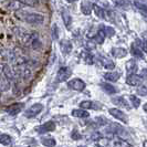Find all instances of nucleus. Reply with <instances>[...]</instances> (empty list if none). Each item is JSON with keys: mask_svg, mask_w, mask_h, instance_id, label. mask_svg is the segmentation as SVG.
Returning <instances> with one entry per match:
<instances>
[{"mask_svg": "<svg viewBox=\"0 0 147 147\" xmlns=\"http://www.w3.org/2000/svg\"><path fill=\"white\" fill-rule=\"evenodd\" d=\"M22 19L27 23L32 24V26H38L42 24L44 21V17L40 13H24L22 16Z\"/></svg>", "mask_w": 147, "mask_h": 147, "instance_id": "obj_1", "label": "nucleus"}, {"mask_svg": "<svg viewBox=\"0 0 147 147\" xmlns=\"http://www.w3.org/2000/svg\"><path fill=\"white\" fill-rule=\"evenodd\" d=\"M43 110V105L40 103H36L33 105H31L28 110L24 112V116L27 118H32L36 117L37 115H39Z\"/></svg>", "mask_w": 147, "mask_h": 147, "instance_id": "obj_2", "label": "nucleus"}, {"mask_svg": "<svg viewBox=\"0 0 147 147\" xmlns=\"http://www.w3.org/2000/svg\"><path fill=\"white\" fill-rule=\"evenodd\" d=\"M37 39H39V33L37 31H32V32H28V33L24 32V34L21 38V42L24 47L30 48L31 44L33 43V41H36Z\"/></svg>", "mask_w": 147, "mask_h": 147, "instance_id": "obj_3", "label": "nucleus"}, {"mask_svg": "<svg viewBox=\"0 0 147 147\" xmlns=\"http://www.w3.org/2000/svg\"><path fill=\"white\" fill-rule=\"evenodd\" d=\"M85 82L82 81L81 79H72L67 82V88L76 91V92H81L85 88Z\"/></svg>", "mask_w": 147, "mask_h": 147, "instance_id": "obj_4", "label": "nucleus"}, {"mask_svg": "<svg viewBox=\"0 0 147 147\" xmlns=\"http://www.w3.org/2000/svg\"><path fill=\"white\" fill-rule=\"evenodd\" d=\"M72 74V71L70 67L67 66H62L60 67L58 73H57V81L58 82H65L67 81V79L71 76Z\"/></svg>", "mask_w": 147, "mask_h": 147, "instance_id": "obj_5", "label": "nucleus"}, {"mask_svg": "<svg viewBox=\"0 0 147 147\" xmlns=\"http://www.w3.org/2000/svg\"><path fill=\"white\" fill-rule=\"evenodd\" d=\"M109 112H110V114L113 117L118 119V121H121L122 123H124V124H127V123H128V117H127V115H126L124 112H122L121 110H118V109H110Z\"/></svg>", "mask_w": 147, "mask_h": 147, "instance_id": "obj_6", "label": "nucleus"}, {"mask_svg": "<svg viewBox=\"0 0 147 147\" xmlns=\"http://www.w3.org/2000/svg\"><path fill=\"white\" fill-rule=\"evenodd\" d=\"M80 107L83 110H101L103 109V105L100 102H94V101H82L80 103Z\"/></svg>", "mask_w": 147, "mask_h": 147, "instance_id": "obj_7", "label": "nucleus"}, {"mask_svg": "<svg viewBox=\"0 0 147 147\" xmlns=\"http://www.w3.org/2000/svg\"><path fill=\"white\" fill-rule=\"evenodd\" d=\"M55 128H57L55 123H54L53 121H49V122L44 123V124H42V125L38 126L36 129H37L38 133H40V134H44V133L53 132V131H55Z\"/></svg>", "mask_w": 147, "mask_h": 147, "instance_id": "obj_8", "label": "nucleus"}, {"mask_svg": "<svg viewBox=\"0 0 147 147\" xmlns=\"http://www.w3.org/2000/svg\"><path fill=\"white\" fill-rule=\"evenodd\" d=\"M23 109H24V103L18 102V103H13L11 104V105H9L6 109V112H7L8 114H10V115H17L20 112H22Z\"/></svg>", "mask_w": 147, "mask_h": 147, "instance_id": "obj_9", "label": "nucleus"}, {"mask_svg": "<svg viewBox=\"0 0 147 147\" xmlns=\"http://www.w3.org/2000/svg\"><path fill=\"white\" fill-rule=\"evenodd\" d=\"M0 67H1V74L7 78L9 81H13L15 80V74H13V69L8 64H0Z\"/></svg>", "mask_w": 147, "mask_h": 147, "instance_id": "obj_10", "label": "nucleus"}, {"mask_svg": "<svg viewBox=\"0 0 147 147\" xmlns=\"http://www.w3.org/2000/svg\"><path fill=\"white\" fill-rule=\"evenodd\" d=\"M143 81L144 80L138 74H128V76L126 78V83L131 86H138L143 83Z\"/></svg>", "mask_w": 147, "mask_h": 147, "instance_id": "obj_11", "label": "nucleus"}, {"mask_svg": "<svg viewBox=\"0 0 147 147\" xmlns=\"http://www.w3.org/2000/svg\"><path fill=\"white\" fill-rule=\"evenodd\" d=\"M110 144L112 145V147H132L131 144H128L125 140H123V138H121L118 136H115L110 142Z\"/></svg>", "mask_w": 147, "mask_h": 147, "instance_id": "obj_12", "label": "nucleus"}, {"mask_svg": "<svg viewBox=\"0 0 147 147\" xmlns=\"http://www.w3.org/2000/svg\"><path fill=\"white\" fill-rule=\"evenodd\" d=\"M112 102L115 104V105L119 106V107H124V109H127V110H128V109H131L129 103L126 101L123 96H116V97H113V98H112Z\"/></svg>", "mask_w": 147, "mask_h": 147, "instance_id": "obj_13", "label": "nucleus"}, {"mask_svg": "<svg viewBox=\"0 0 147 147\" xmlns=\"http://www.w3.org/2000/svg\"><path fill=\"white\" fill-rule=\"evenodd\" d=\"M127 50L124 49V48H112L111 49V54L112 57L114 58H117V59H121V58H124L127 55Z\"/></svg>", "mask_w": 147, "mask_h": 147, "instance_id": "obj_14", "label": "nucleus"}, {"mask_svg": "<svg viewBox=\"0 0 147 147\" xmlns=\"http://www.w3.org/2000/svg\"><path fill=\"white\" fill-rule=\"evenodd\" d=\"M126 71L128 74H136L137 70H138V65L136 63V61L134 59H131L129 61L126 62Z\"/></svg>", "mask_w": 147, "mask_h": 147, "instance_id": "obj_15", "label": "nucleus"}, {"mask_svg": "<svg viewBox=\"0 0 147 147\" xmlns=\"http://www.w3.org/2000/svg\"><path fill=\"white\" fill-rule=\"evenodd\" d=\"M131 54L136 59H144V53L135 42L132 43V45H131Z\"/></svg>", "mask_w": 147, "mask_h": 147, "instance_id": "obj_16", "label": "nucleus"}, {"mask_svg": "<svg viewBox=\"0 0 147 147\" xmlns=\"http://www.w3.org/2000/svg\"><path fill=\"white\" fill-rule=\"evenodd\" d=\"M104 38H105V33H104V26H100V29L97 30V32L95 33V36L93 38L94 42L97 44H103Z\"/></svg>", "mask_w": 147, "mask_h": 147, "instance_id": "obj_17", "label": "nucleus"}, {"mask_svg": "<svg viewBox=\"0 0 147 147\" xmlns=\"http://www.w3.org/2000/svg\"><path fill=\"white\" fill-rule=\"evenodd\" d=\"M60 49L63 54H69L72 51V43L69 40H62L60 41Z\"/></svg>", "mask_w": 147, "mask_h": 147, "instance_id": "obj_18", "label": "nucleus"}, {"mask_svg": "<svg viewBox=\"0 0 147 147\" xmlns=\"http://www.w3.org/2000/svg\"><path fill=\"white\" fill-rule=\"evenodd\" d=\"M100 61H101V64L103 66L104 69H106V70H114V67H115V63H114V61H112L111 59H107V58H105V57H100Z\"/></svg>", "mask_w": 147, "mask_h": 147, "instance_id": "obj_19", "label": "nucleus"}, {"mask_svg": "<svg viewBox=\"0 0 147 147\" xmlns=\"http://www.w3.org/2000/svg\"><path fill=\"white\" fill-rule=\"evenodd\" d=\"M101 88L103 90L105 93H107V94H115V93H117V88H115L114 85H112V83H106V82H103V83H101Z\"/></svg>", "mask_w": 147, "mask_h": 147, "instance_id": "obj_20", "label": "nucleus"}, {"mask_svg": "<svg viewBox=\"0 0 147 147\" xmlns=\"http://www.w3.org/2000/svg\"><path fill=\"white\" fill-rule=\"evenodd\" d=\"M61 16H62V19H63V22H64L65 27L66 28H70L72 26V17L70 15V12L67 10H65V9H62Z\"/></svg>", "mask_w": 147, "mask_h": 147, "instance_id": "obj_21", "label": "nucleus"}, {"mask_svg": "<svg viewBox=\"0 0 147 147\" xmlns=\"http://www.w3.org/2000/svg\"><path fill=\"white\" fill-rule=\"evenodd\" d=\"M23 2H22L21 0H11L10 2H9V5H8V8L10 9V10H12V11H18V10H20L23 8Z\"/></svg>", "mask_w": 147, "mask_h": 147, "instance_id": "obj_22", "label": "nucleus"}, {"mask_svg": "<svg viewBox=\"0 0 147 147\" xmlns=\"http://www.w3.org/2000/svg\"><path fill=\"white\" fill-rule=\"evenodd\" d=\"M103 78L106 80V81L111 82V83H114V82L118 81V79H119V73L118 72H106V73H104Z\"/></svg>", "mask_w": 147, "mask_h": 147, "instance_id": "obj_23", "label": "nucleus"}, {"mask_svg": "<svg viewBox=\"0 0 147 147\" xmlns=\"http://www.w3.org/2000/svg\"><path fill=\"white\" fill-rule=\"evenodd\" d=\"M72 115L74 117L86 118L90 116V113L86 112V110H83V109H74V110H72Z\"/></svg>", "mask_w": 147, "mask_h": 147, "instance_id": "obj_24", "label": "nucleus"}, {"mask_svg": "<svg viewBox=\"0 0 147 147\" xmlns=\"http://www.w3.org/2000/svg\"><path fill=\"white\" fill-rule=\"evenodd\" d=\"M10 88V81L3 75H0V92H6Z\"/></svg>", "mask_w": 147, "mask_h": 147, "instance_id": "obj_25", "label": "nucleus"}, {"mask_svg": "<svg viewBox=\"0 0 147 147\" xmlns=\"http://www.w3.org/2000/svg\"><path fill=\"white\" fill-rule=\"evenodd\" d=\"M81 57H82V59H83V61L86 63V64H93L94 63V58H93V55L88 51H83L82 52V54H81Z\"/></svg>", "mask_w": 147, "mask_h": 147, "instance_id": "obj_26", "label": "nucleus"}, {"mask_svg": "<svg viewBox=\"0 0 147 147\" xmlns=\"http://www.w3.org/2000/svg\"><path fill=\"white\" fill-rule=\"evenodd\" d=\"M92 9H93L94 13H95L98 18H101V19H105V18H106L105 11L103 10V8L102 7H100V6H97V5H95V3H93V5H92Z\"/></svg>", "mask_w": 147, "mask_h": 147, "instance_id": "obj_27", "label": "nucleus"}, {"mask_svg": "<svg viewBox=\"0 0 147 147\" xmlns=\"http://www.w3.org/2000/svg\"><path fill=\"white\" fill-rule=\"evenodd\" d=\"M41 144L45 147H54L57 145V142L53 137H43L41 138Z\"/></svg>", "mask_w": 147, "mask_h": 147, "instance_id": "obj_28", "label": "nucleus"}, {"mask_svg": "<svg viewBox=\"0 0 147 147\" xmlns=\"http://www.w3.org/2000/svg\"><path fill=\"white\" fill-rule=\"evenodd\" d=\"M134 5H135V7L138 9V11H140L142 15L144 16V17H147V5L146 3H143V2H140V1H135Z\"/></svg>", "mask_w": 147, "mask_h": 147, "instance_id": "obj_29", "label": "nucleus"}, {"mask_svg": "<svg viewBox=\"0 0 147 147\" xmlns=\"http://www.w3.org/2000/svg\"><path fill=\"white\" fill-rule=\"evenodd\" d=\"M81 11L83 15L90 16L91 12H92V6L88 3V1H84V2H82L81 5Z\"/></svg>", "mask_w": 147, "mask_h": 147, "instance_id": "obj_30", "label": "nucleus"}, {"mask_svg": "<svg viewBox=\"0 0 147 147\" xmlns=\"http://www.w3.org/2000/svg\"><path fill=\"white\" fill-rule=\"evenodd\" d=\"M12 93L15 96H19L21 94V85H20V80H13V85H12Z\"/></svg>", "mask_w": 147, "mask_h": 147, "instance_id": "obj_31", "label": "nucleus"}, {"mask_svg": "<svg viewBox=\"0 0 147 147\" xmlns=\"http://www.w3.org/2000/svg\"><path fill=\"white\" fill-rule=\"evenodd\" d=\"M11 136L8 135V134H0V144L7 146V145H10L11 144Z\"/></svg>", "mask_w": 147, "mask_h": 147, "instance_id": "obj_32", "label": "nucleus"}, {"mask_svg": "<svg viewBox=\"0 0 147 147\" xmlns=\"http://www.w3.org/2000/svg\"><path fill=\"white\" fill-rule=\"evenodd\" d=\"M110 142L111 140H109V138H106V137H101L100 140H95V145L97 147H109V145H110Z\"/></svg>", "mask_w": 147, "mask_h": 147, "instance_id": "obj_33", "label": "nucleus"}, {"mask_svg": "<svg viewBox=\"0 0 147 147\" xmlns=\"http://www.w3.org/2000/svg\"><path fill=\"white\" fill-rule=\"evenodd\" d=\"M135 43L138 45V48H140V50L144 52V53H147V42L145 41V40L137 39V40L135 41Z\"/></svg>", "mask_w": 147, "mask_h": 147, "instance_id": "obj_34", "label": "nucleus"}, {"mask_svg": "<svg viewBox=\"0 0 147 147\" xmlns=\"http://www.w3.org/2000/svg\"><path fill=\"white\" fill-rule=\"evenodd\" d=\"M129 101H131V103H132L133 107H135V109H138L140 105V100L138 98V96L136 95H129Z\"/></svg>", "mask_w": 147, "mask_h": 147, "instance_id": "obj_35", "label": "nucleus"}, {"mask_svg": "<svg viewBox=\"0 0 147 147\" xmlns=\"http://www.w3.org/2000/svg\"><path fill=\"white\" fill-rule=\"evenodd\" d=\"M51 36L54 40H58V39H59V28H58V24H57V23H53V24H52Z\"/></svg>", "mask_w": 147, "mask_h": 147, "instance_id": "obj_36", "label": "nucleus"}, {"mask_svg": "<svg viewBox=\"0 0 147 147\" xmlns=\"http://www.w3.org/2000/svg\"><path fill=\"white\" fill-rule=\"evenodd\" d=\"M115 5L118 8L127 9V8L129 7V1L128 0H115Z\"/></svg>", "mask_w": 147, "mask_h": 147, "instance_id": "obj_37", "label": "nucleus"}, {"mask_svg": "<svg viewBox=\"0 0 147 147\" xmlns=\"http://www.w3.org/2000/svg\"><path fill=\"white\" fill-rule=\"evenodd\" d=\"M22 2H23V5L24 6H28V7H38L39 6V0H21Z\"/></svg>", "mask_w": 147, "mask_h": 147, "instance_id": "obj_38", "label": "nucleus"}, {"mask_svg": "<svg viewBox=\"0 0 147 147\" xmlns=\"http://www.w3.org/2000/svg\"><path fill=\"white\" fill-rule=\"evenodd\" d=\"M104 33H105L106 37L112 38L115 36V30L113 29L112 27H104Z\"/></svg>", "mask_w": 147, "mask_h": 147, "instance_id": "obj_39", "label": "nucleus"}, {"mask_svg": "<svg viewBox=\"0 0 147 147\" xmlns=\"http://www.w3.org/2000/svg\"><path fill=\"white\" fill-rule=\"evenodd\" d=\"M30 48H32L33 50H37V51H39L41 48H42V44H41V41L39 40V39H37L36 41H33V43L31 44V47Z\"/></svg>", "mask_w": 147, "mask_h": 147, "instance_id": "obj_40", "label": "nucleus"}, {"mask_svg": "<svg viewBox=\"0 0 147 147\" xmlns=\"http://www.w3.org/2000/svg\"><path fill=\"white\" fill-rule=\"evenodd\" d=\"M71 138L74 140H79L82 138V135L80 134V132L79 131H76V129H73L72 131V133H71Z\"/></svg>", "mask_w": 147, "mask_h": 147, "instance_id": "obj_41", "label": "nucleus"}, {"mask_svg": "<svg viewBox=\"0 0 147 147\" xmlns=\"http://www.w3.org/2000/svg\"><path fill=\"white\" fill-rule=\"evenodd\" d=\"M137 94L140 96L147 95V86H145V85H140V88H137Z\"/></svg>", "mask_w": 147, "mask_h": 147, "instance_id": "obj_42", "label": "nucleus"}, {"mask_svg": "<svg viewBox=\"0 0 147 147\" xmlns=\"http://www.w3.org/2000/svg\"><path fill=\"white\" fill-rule=\"evenodd\" d=\"M86 49L88 50H94L95 49V42L92 41V40H88L86 42Z\"/></svg>", "mask_w": 147, "mask_h": 147, "instance_id": "obj_43", "label": "nucleus"}, {"mask_svg": "<svg viewBox=\"0 0 147 147\" xmlns=\"http://www.w3.org/2000/svg\"><path fill=\"white\" fill-rule=\"evenodd\" d=\"M140 78L143 79V80H147V69H144V70H142V72H140Z\"/></svg>", "mask_w": 147, "mask_h": 147, "instance_id": "obj_44", "label": "nucleus"}, {"mask_svg": "<svg viewBox=\"0 0 147 147\" xmlns=\"http://www.w3.org/2000/svg\"><path fill=\"white\" fill-rule=\"evenodd\" d=\"M143 37H144V39H145V41L147 42V31H145V32L143 33Z\"/></svg>", "mask_w": 147, "mask_h": 147, "instance_id": "obj_45", "label": "nucleus"}, {"mask_svg": "<svg viewBox=\"0 0 147 147\" xmlns=\"http://www.w3.org/2000/svg\"><path fill=\"white\" fill-rule=\"evenodd\" d=\"M143 109H144V112H145V113H147V103L144 104V106H143Z\"/></svg>", "mask_w": 147, "mask_h": 147, "instance_id": "obj_46", "label": "nucleus"}, {"mask_svg": "<svg viewBox=\"0 0 147 147\" xmlns=\"http://www.w3.org/2000/svg\"><path fill=\"white\" fill-rule=\"evenodd\" d=\"M143 147H147V140H144V143H143Z\"/></svg>", "mask_w": 147, "mask_h": 147, "instance_id": "obj_47", "label": "nucleus"}, {"mask_svg": "<svg viewBox=\"0 0 147 147\" xmlns=\"http://www.w3.org/2000/svg\"><path fill=\"white\" fill-rule=\"evenodd\" d=\"M66 1H67V2H69V3H72V2H75V1H76V0H66Z\"/></svg>", "mask_w": 147, "mask_h": 147, "instance_id": "obj_48", "label": "nucleus"}, {"mask_svg": "<svg viewBox=\"0 0 147 147\" xmlns=\"http://www.w3.org/2000/svg\"><path fill=\"white\" fill-rule=\"evenodd\" d=\"M79 147H84V146H79Z\"/></svg>", "mask_w": 147, "mask_h": 147, "instance_id": "obj_49", "label": "nucleus"}]
</instances>
